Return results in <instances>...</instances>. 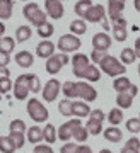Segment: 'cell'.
Listing matches in <instances>:
<instances>
[{"label":"cell","mask_w":140,"mask_h":153,"mask_svg":"<svg viewBox=\"0 0 140 153\" xmlns=\"http://www.w3.org/2000/svg\"><path fill=\"white\" fill-rule=\"evenodd\" d=\"M99 66H101V70L104 71L106 75L114 76V78H116V76H121L123 73H126V66H125L118 58H114V56H111V55L104 56V60L99 63Z\"/></svg>","instance_id":"1"},{"label":"cell","mask_w":140,"mask_h":153,"mask_svg":"<svg viewBox=\"0 0 140 153\" xmlns=\"http://www.w3.org/2000/svg\"><path fill=\"white\" fill-rule=\"evenodd\" d=\"M26 111H27V114H29V117H31L34 123H44V121L50 117L48 109L44 107L43 102L38 100V99H29L27 104H26Z\"/></svg>","instance_id":"2"},{"label":"cell","mask_w":140,"mask_h":153,"mask_svg":"<svg viewBox=\"0 0 140 153\" xmlns=\"http://www.w3.org/2000/svg\"><path fill=\"white\" fill-rule=\"evenodd\" d=\"M22 14H24V17H26L27 21L31 22L32 26H36V27H39V26H43L46 21V12H43L41 9H39L38 4H34V2H31V4H27V5H24V9H22Z\"/></svg>","instance_id":"3"},{"label":"cell","mask_w":140,"mask_h":153,"mask_svg":"<svg viewBox=\"0 0 140 153\" xmlns=\"http://www.w3.org/2000/svg\"><path fill=\"white\" fill-rule=\"evenodd\" d=\"M31 73H24V75H19L14 82V97L17 100H26L29 92H31Z\"/></svg>","instance_id":"4"},{"label":"cell","mask_w":140,"mask_h":153,"mask_svg":"<svg viewBox=\"0 0 140 153\" xmlns=\"http://www.w3.org/2000/svg\"><path fill=\"white\" fill-rule=\"evenodd\" d=\"M58 49L62 51V53H74V51H77V49L82 46V41L79 39V36H75V34H63L62 38L58 39Z\"/></svg>","instance_id":"5"},{"label":"cell","mask_w":140,"mask_h":153,"mask_svg":"<svg viewBox=\"0 0 140 153\" xmlns=\"http://www.w3.org/2000/svg\"><path fill=\"white\" fill-rule=\"evenodd\" d=\"M68 61H70V58H68L67 53H58V55L55 53L51 58L46 60L44 68H46V71H48L50 75H56V73H58L65 65H68Z\"/></svg>","instance_id":"6"},{"label":"cell","mask_w":140,"mask_h":153,"mask_svg":"<svg viewBox=\"0 0 140 153\" xmlns=\"http://www.w3.org/2000/svg\"><path fill=\"white\" fill-rule=\"evenodd\" d=\"M79 126H82V123H81L79 117H74V119L63 123V124L58 128V131H56L58 140L60 141H68V140H72V138H74V133H75V129L79 128Z\"/></svg>","instance_id":"7"},{"label":"cell","mask_w":140,"mask_h":153,"mask_svg":"<svg viewBox=\"0 0 140 153\" xmlns=\"http://www.w3.org/2000/svg\"><path fill=\"white\" fill-rule=\"evenodd\" d=\"M41 92H43V99L46 102H55L56 97H58V94L62 92V83L56 78H50L48 82L44 83V88Z\"/></svg>","instance_id":"8"},{"label":"cell","mask_w":140,"mask_h":153,"mask_svg":"<svg viewBox=\"0 0 140 153\" xmlns=\"http://www.w3.org/2000/svg\"><path fill=\"white\" fill-rule=\"evenodd\" d=\"M137 94H138V87L132 83V87H130L126 92H120L118 95H116V104H118V107L120 109H130Z\"/></svg>","instance_id":"9"},{"label":"cell","mask_w":140,"mask_h":153,"mask_svg":"<svg viewBox=\"0 0 140 153\" xmlns=\"http://www.w3.org/2000/svg\"><path fill=\"white\" fill-rule=\"evenodd\" d=\"M111 26H113V38L118 43H123L128 38V31H126V19L123 16L111 19Z\"/></svg>","instance_id":"10"},{"label":"cell","mask_w":140,"mask_h":153,"mask_svg":"<svg viewBox=\"0 0 140 153\" xmlns=\"http://www.w3.org/2000/svg\"><path fill=\"white\" fill-rule=\"evenodd\" d=\"M89 65H91V58L86 53H75L72 56V68H74V75L77 78H82V73Z\"/></svg>","instance_id":"11"},{"label":"cell","mask_w":140,"mask_h":153,"mask_svg":"<svg viewBox=\"0 0 140 153\" xmlns=\"http://www.w3.org/2000/svg\"><path fill=\"white\" fill-rule=\"evenodd\" d=\"M77 83V97L82 99V100H86V102H92V100H96L97 99V92L96 88L92 87L89 82H75Z\"/></svg>","instance_id":"12"},{"label":"cell","mask_w":140,"mask_h":153,"mask_svg":"<svg viewBox=\"0 0 140 153\" xmlns=\"http://www.w3.org/2000/svg\"><path fill=\"white\" fill-rule=\"evenodd\" d=\"M44 10H46V16L50 19H62L65 14L63 4L60 0H44Z\"/></svg>","instance_id":"13"},{"label":"cell","mask_w":140,"mask_h":153,"mask_svg":"<svg viewBox=\"0 0 140 153\" xmlns=\"http://www.w3.org/2000/svg\"><path fill=\"white\" fill-rule=\"evenodd\" d=\"M84 19H86L87 22H104V19H106V9H104L101 4L92 5L91 9L87 10V14L84 16Z\"/></svg>","instance_id":"14"},{"label":"cell","mask_w":140,"mask_h":153,"mask_svg":"<svg viewBox=\"0 0 140 153\" xmlns=\"http://www.w3.org/2000/svg\"><path fill=\"white\" fill-rule=\"evenodd\" d=\"M111 43L113 41L109 38V34H106V33H97L92 38V48L99 49V51H108L111 48Z\"/></svg>","instance_id":"15"},{"label":"cell","mask_w":140,"mask_h":153,"mask_svg":"<svg viewBox=\"0 0 140 153\" xmlns=\"http://www.w3.org/2000/svg\"><path fill=\"white\" fill-rule=\"evenodd\" d=\"M55 49H56V46H55L51 41L43 39V41L36 46V55H38L39 58H43V60H48V58H51V56L55 55Z\"/></svg>","instance_id":"16"},{"label":"cell","mask_w":140,"mask_h":153,"mask_svg":"<svg viewBox=\"0 0 140 153\" xmlns=\"http://www.w3.org/2000/svg\"><path fill=\"white\" fill-rule=\"evenodd\" d=\"M125 5H126V0H108V14H109V19H116V17L123 16Z\"/></svg>","instance_id":"17"},{"label":"cell","mask_w":140,"mask_h":153,"mask_svg":"<svg viewBox=\"0 0 140 153\" xmlns=\"http://www.w3.org/2000/svg\"><path fill=\"white\" fill-rule=\"evenodd\" d=\"M91 107L87 105V102H82V100H74L72 102V116H75V117H86V116L91 114Z\"/></svg>","instance_id":"18"},{"label":"cell","mask_w":140,"mask_h":153,"mask_svg":"<svg viewBox=\"0 0 140 153\" xmlns=\"http://www.w3.org/2000/svg\"><path fill=\"white\" fill-rule=\"evenodd\" d=\"M16 63L21 68H31L32 63H34V56L31 55V51H26V49H22V51H19L16 55Z\"/></svg>","instance_id":"19"},{"label":"cell","mask_w":140,"mask_h":153,"mask_svg":"<svg viewBox=\"0 0 140 153\" xmlns=\"http://www.w3.org/2000/svg\"><path fill=\"white\" fill-rule=\"evenodd\" d=\"M26 140L29 143H32V145H39V141H43V128H39V126L27 128Z\"/></svg>","instance_id":"20"},{"label":"cell","mask_w":140,"mask_h":153,"mask_svg":"<svg viewBox=\"0 0 140 153\" xmlns=\"http://www.w3.org/2000/svg\"><path fill=\"white\" fill-rule=\"evenodd\" d=\"M102 134H104V138H106V141H109V143H118V141H121V138H123L121 129L116 128V126L106 128V129L102 131Z\"/></svg>","instance_id":"21"},{"label":"cell","mask_w":140,"mask_h":153,"mask_svg":"<svg viewBox=\"0 0 140 153\" xmlns=\"http://www.w3.org/2000/svg\"><path fill=\"white\" fill-rule=\"evenodd\" d=\"M82 78L86 80V82H99V78H101V73H99V68L94 65H89L84 70L82 73Z\"/></svg>","instance_id":"22"},{"label":"cell","mask_w":140,"mask_h":153,"mask_svg":"<svg viewBox=\"0 0 140 153\" xmlns=\"http://www.w3.org/2000/svg\"><path fill=\"white\" fill-rule=\"evenodd\" d=\"M12 10H14V2L12 0H0V19L2 21L11 19Z\"/></svg>","instance_id":"23"},{"label":"cell","mask_w":140,"mask_h":153,"mask_svg":"<svg viewBox=\"0 0 140 153\" xmlns=\"http://www.w3.org/2000/svg\"><path fill=\"white\" fill-rule=\"evenodd\" d=\"M132 87V82H130V78L128 76H125V75H121V76H116L114 78V82H113V88L116 90V92H126L128 88Z\"/></svg>","instance_id":"24"},{"label":"cell","mask_w":140,"mask_h":153,"mask_svg":"<svg viewBox=\"0 0 140 153\" xmlns=\"http://www.w3.org/2000/svg\"><path fill=\"white\" fill-rule=\"evenodd\" d=\"M120 153H140V138L132 136L130 140H126L125 146L121 148Z\"/></svg>","instance_id":"25"},{"label":"cell","mask_w":140,"mask_h":153,"mask_svg":"<svg viewBox=\"0 0 140 153\" xmlns=\"http://www.w3.org/2000/svg\"><path fill=\"white\" fill-rule=\"evenodd\" d=\"M56 128L53 124H46L43 129V140L46 141V145H53L56 141Z\"/></svg>","instance_id":"26"},{"label":"cell","mask_w":140,"mask_h":153,"mask_svg":"<svg viewBox=\"0 0 140 153\" xmlns=\"http://www.w3.org/2000/svg\"><path fill=\"white\" fill-rule=\"evenodd\" d=\"M70 33H74L75 36L86 34V33H87V24H86V21H82V19H75V21H72V22H70Z\"/></svg>","instance_id":"27"},{"label":"cell","mask_w":140,"mask_h":153,"mask_svg":"<svg viewBox=\"0 0 140 153\" xmlns=\"http://www.w3.org/2000/svg\"><path fill=\"white\" fill-rule=\"evenodd\" d=\"M62 92L65 99H77V83L75 82H65L62 83Z\"/></svg>","instance_id":"28"},{"label":"cell","mask_w":140,"mask_h":153,"mask_svg":"<svg viewBox=\"0 0 140 153\" xmlns=\"http://www.w3.org/2000/svg\"><path fill=\"white\" fill-rule=\"evenodd\" d=\"M106 117H108V121H109V124H111V126H118V124L123 123V111L120 109V107L111 109Z\"/></svg>","instance_id":"29"},{"label":"cell","mask_w":140,"mask_h":153,"mask_svg":"<svg viewBox=\"0 0 140 153\" xmlns=\"http://www.w3.org/2000/svg\"><path fill=\"white\" fill-rule=\"evenodd\" d=\"M31 27L29 26H19V27L16 29V39H17V43H26L27 39L31 38Z\"/></svg>","instance_id":"30"},{"label":"cell","mask_w":140,"mask_h":153,"mask_svg":"<svg viewBox=\"0 0 140 153\" xmlns=\"http://www.w3.org/2000/svg\"><path fill=\"white\" fill-rule=\"evenodd\" d=\"M137 60V55H135V51L132 48H125L121 49V55H120V61L123 63L125 66L126 65H132L133 61Z\"/></svg>","instance_id":"31"},{"label":"cell","mask_w":140,"mask_h":153,"mask_svg":"<svg viewBox=\"0 0 140 153\" xmlns=\"http://www.w3.org/2000/svg\"><path fill=\"white\" fill-rule=\"evenodd\" d=\"M16 48V39L14 38H9V36H4L0 39V51H4L7 55H11L12 51Z\"/></svg>","instance_id":"32"},{"label":"cell","mask_w":140,"mask_h":153,"mask_svg":"<svg viewBox=\"0 0 140 153\" xmlns=\"http://www.w3.org/2000/svg\"><path fill=\"white\" fill-rule=\"evenodd\" d=\"M17 148L9 136H0V152L2 153H14Z\"/></svg>","instance_id":"33"},{"label":"cell","mask_w":140,"mask_h":153,"mask_svg":"<svg viewBox=\"0 0 140 153\" xmlns=\"http://www.w3.org/2000/svg\"><path fill=\"white\" fill-rule=\"evenodd\" d=\"M86 128H87V131H89V134H92V136H99L102 133V123H99V121L89 119Z\"/></svg>","instance_id":"34"},{"label":"cell","mask_w":140,"mask_h":153,"mask_svg":"<svg viewBox=\"0 0 140 153\" xmlns=\"http://www.w3.org/2000/svg\"><path fill=\"white\" fill-rule=\"evenodd\" d=\"M92 5H94V4H92L91 0H79V2L75 4V14L79 17H84Z\"/></svg>","instance_id":"35"},{"label":"cell","mask_w":140,"mask_h":153,"mask_svg":"<svg viewBox=\"0 0 140 153\" xmlns=\"http://www.w3.org/2000/svg\"><path fill=\"white\" fill-rule=\"evenodd\" d=\"M36 33H38L43 39H48L50 36H53L55 27H53V24H51V22H44L43 26H39V27H38V31H36Z\"/></svg>","instance_id":"36"},{"label":"cell","mask_w":140,"mask_h":153,"mask_svg":"<svg viewBox=\"0 0 140 153\" xmlns=\"http://www.w3.org/2000/svg\"><path fill=\"white\" fill-rule=\"evenodd\" d=\"M87 136H89V131H87L86 126H79L75 129V133H74V140H75V143H79V145L87 141Z\"/></svg>","instance_id":"37"},{"label":"cell","mask_w":140,"mask_h":153,"mask_svg":"<svg viewBox=\"0 0 140 153\" xmlns=\"http://www.w3.org/2000/svg\"><path fill=\"white\" fill-rule=\"evenodd\" d=\"M9 138L14 141L16 148H22L24 145H26V136H24V133H21V131H11Z\"/></svg>","instance_id":"38"},{"label":"cell","mask_w":140,"mask_h":153,"mask_svg":"<svg viewBox=\"0 0 140 153\" xmlns=\"http://www.w3.org/2000/svg\"><path fill=\"white\" fill-rule=\"evenodd\" d=\"M58 111L62 116H72V100L70 99H63L58 102Z\"/></svg>","instance_id":"39"},{"label":"cell","mask_w":140,"mask_h":153,"mask_svg":"<svg viewBox=\"0 0 140 153\" xmlns=\"http://www.w3.org/2000/svg\"><path fill=\"white\" fill-rule=\"evenodd\" d=\"M126 129L133 134L140 133V117H132V119L126 121Z\"/></svg>","instance_id":"40"},{"label":"cell","mask_w":140,"mask_h":153,"mask_svg":"<svg viewBox=\"0 0 140 153\" xmlns=\"http://www.w3.org/2000/svg\"><path fill=\"white\" fill-rule=\"evenodd\" d=\"M26 123H24V121L22 119H14L11 123V131H21V133H24L26 131Z\"/></svg>","instance_id":"41"},{"label":"cell","mask_w":140,"mask_h":153,"mask_svg":"<svg viewBox=\"0 0 140 153\" xmlns=\"http://www.w3.org/2000/svg\"><path fill=\"white\" fill-rule=\"evenodd\" d=\"M108 55L106 51H99V49H92V53H91V61H94V63H101L102 60H104V56Z\"/></svg>","instance_id":"42"},{"label":"cell","mask_w":140,"mask_h":153,"mask_svg":"<svg viewBox=\"0 0 140 153\" xmlns=\"http://www.w3.org/2000/svg\"><path fill=\"white\" fill-rule=\"evenodd\" d=\"M43 88H41V82H39V76L38 75H32L31 76V92L32 94H38L41 92Z\"/></svg>","instance_id":"43"},{"label":"cell","mask_w":140,"mask_h":153,"mask_svg":"<svg viewBox=\"0 0 140 153\" xmlns=\"http://www.w3.org/2000/svg\"><path fill=\"white\" fill-rule=\"evenodd\" d=\"M14 87L11 78H0V94H9V90Z\"/></svg>","instance_id":"44"},{"label":"cell","mask_w":140,"mask_h":153,"mask_svg":"<svg viewBox=\"0 0 140 153\" xmlns=\"http://www.w3.org/2000/svg\"><path fill=\"white\" fill-rule=\"evenodd\" d=\"M89 119H94V121H99V123H102V121L106 119V114H104L101 109H92L91 114H89Z\"/></svg>","instance_id":"45"},{"label":"cell","mask_w":140,"mask_h":153,"mask_svg":"<svg viewBox=\"0 0 140 153\" xmlns=\"http://www.w3.org/2000/svg\"><path fill=\"white\" fill-rule=\"evenodd\" d=\"M77 146H79V143H65L60 148V153H77Z\"/></svg>","instance_id":"46"},{"label":"cell","mask_w":140,"mask_h":153,"mask_svg":"<svg viewBox=\"0 0 140 153\" xmlns=\"http://www.w3.org/2000/svg\"><path fill=\"white\" fill-rule=\"evenodd\" d=\"M34 152H36V153H55L53 148L50 146V145H36Z\"/></svg>","instance_id":"47"},{"label":"cell","mask_w":140,"mask_h":153,"mask_svg":"<svg viewBox=\"0 0 140 153\" xmlns=\"http://www.w3.org/2000/svg\"><path fill=\"white\" fill-rule=\"evenodd\" d=\"M11 61V55H7L4 51H0V66H7Z\"/></svg>","instance_id":"48"},{"label":"cell","mask_w":140,"mask_h":153,"mask_svg":"<svg viewBox=\"0 0 140 153\" xmlns=\"http://www.w3.org/2000/svg\"><path fill=\"white\" fill-rule=\"evenodd\" d=\"M77 153H92V148L87 145H79L77 146Z\"/></svg>","instance_id":"49"},{"label":"cell","mask_w":140,"mask_h":153,"mask_svg":"<svg viewBox=\"0 0 140 153\" xmlns=\"http://www.w3.org/2000/svg\"><path fill=\"white\" fill-rule=\"evenodd\" d=\"M11 76V70L7 66H0V78H9Z\"/></svg>","instance_id":"50"},{"label":"cell","mask_w":140,"mask_h":153,"mask_svg":"<svg viewBox=\"0 0 140 153\" xmlns=\"http://www.w3.org/2000/svg\"><path fill=\"white\" fill-rule=\"evenodd\" d=\"M133 51H135V55H137V58H140V36L135 39V48H133Z\"/></svg>","instance_id":"51"},{"label":"cell","mask_w":140,"mask_h":153,"mask_svg":"<svg viewBox=\"0 0 140 153\" xmlns=\"http://www.w3.org/2000/svg\"><path fill=\"white\" fill-rule=\"evenodd\" d=\"M4 33H5V24H4V21H0V39L4 38Z\"/></svg>","instance_id":"52"},{"label":"cell","mask_w":140,"mask_h":153,"mask_svg":"<svg viewBox=\"0 0 140 153\" xmlns=\"http://www.w3.org/2000/svg\"><path fill=\"white\" fill-rule=\"evenodd\" d=\"M133 5H135V10L140 12V0H135V2H133Z\"/></svg>","instance_id":"53"},{"label":"cell","mask_w":140,"mask_h":153,"mask_svg":"<svg viewBox=\"0 0 140 153\" xmlns=\"http://www.w3.org/2000/svg\"><path fill=\"white\" fill-rule=\"evenodd\" d=\"M99 153H113V152H111V150H106V148H104V150H101Z\"/></svg>","instance_id":"54"},{"label":"cell","mask_w":140,"mask_h":153,"mask_svg":"<svg viewBox=\"0 0 140 153\" xmlns=\"http://www.w3.org/2000/svg\"><path fill=\"white\" fill-rule=\"evenodd\" d=\"M138 75H140V65H138Z\"/></svg>","instance_id":"55"},{"label":"cell","mask_w":140,"mask_h":153,"mask_svg":"<svg viewBox=\"0 0 140 153\" xmlns=\"http://www.w3.org/2000/svg\"><path fill=\"white\" fill-rule=\"evenodd\" d=\"M21 2H27V0H21Z\"/></svg>","instance_id":"56"},{"label":"cell","mask_w":140,"mask_h":153,"mask_svg":"<svg viewBox=\"0 0 140 153\" xmlns=\"http://www.w3.org/2000/svg\"><path fill=\"white\" fill-rule=\"evenodd\" d=\"M0 99H2V94H0Z\"/></svg>","instance_id":"57"},{"label":"cell","mask_w":140,"mask_h":153,"mask_svg":"<svg viewBox=\"0 0 140 153\" xmlns=\"http://www.w3.org/2000/svg\"><path fill=\"white\" fill-rule=\"evenodd\" d=\"M60 2H63V0H60Z\"/></svg>","instance_id":"58"},{"label":"cell","mask_w":140,"mask_h":153,"mask_svg":"<svg viewBox=\"0 0 140 153\" xmlns=\"http://www.w3.org/2000/svg\"><path fill=\"white\" fill-rule=\"evenodd\" d=\"M138 114H140V112H138ZM138 117H140V116H138Z\"/></svg>","instance_id":"59"},{"label":"cell","mask_w":140,"mask_h":153,"mask_svg":"<svg viewBox=\"0 0 140 153\" xmlns=\"http://www.w3.org/2000/svg\"><path fill=\"white\" fill-rule=\"evenodd\" d=\"M32 153H36V152H32Z\"/></svg>","instance_id":"60"}]
</instances>
